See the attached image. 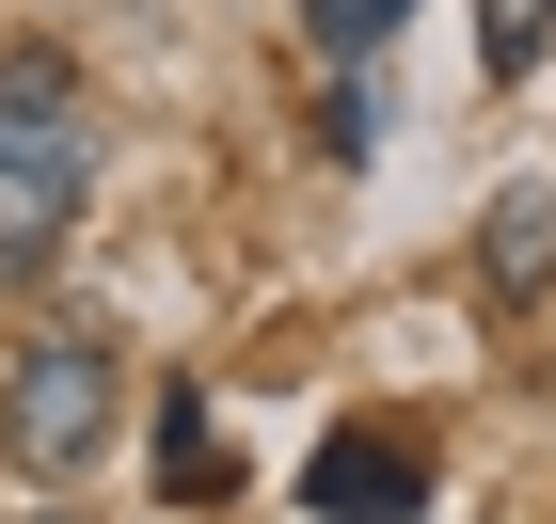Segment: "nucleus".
Wrapping results in <instances>:
<instances>
[{
    "mask_svg": "<svg viewBox=\"0 0 556 524\" xmlns=\"http://www.w3.org/2000/svg\"><path fill=\"white\" fill-rule=\"evenodd\" d=\"M80 191H96V112H80V80L33 48V64H0V270L64 255Z\"/></svg>",
    "mask_w": 556,
    "mask_h": 524,
    "instance_id": "f257e3e1",
    "label": "nucleus"
},
{
    "mask_svg": "<svg viewBox=\"0 0 556 524\" xmlns=\"http://www.w3.org/2000/svg\"><path fill=\"white\" fill-rule=\"evenodd\" d=\"M112 413H128L112 334H33L0 366V461H16V477H80L96 445H112Z\"/></svg>",
    "mask_w": 556,
    "mask_h": 524,
    "instance_id": "f03ea898",
    "label": "nucleus"
},
{
    "mask_svg": "<svg viewBox=\"0 0 556 524\" xmlns=\"http://www.w3.org/2000/svg\"><path fill=\"white\" fill-rule=\"evenodd\" d=\"M302 509H318V524H414V509H429V445H397V430H334L318 461H302Z\"/></svg>",
    "mask_w": 556,
    "mask_h": 524,
    "instance_id": "7ed1b4c3",
    "label": "nucleus"
},
{
    "mask_svg": "<svg viewBox=\"0 0 556 524\" xmlns=\"http://www.w3.org/2000/svg\"><path fill=\"white\" fill-rule=\"evenodd\" d=\"M477 303L493 318L556 303V191H493V207H477Z\"/></svg>",
    "mask_w": 556,
    "mask_h": 524,
    "instance_id": "20e7f679",
    "label": "nucleus"
},
{
    "mask_svg": "<svg viewBox=\"0 0 556 524\" xmlns=\"http://www.w3.org/2000/svg\"><path fill=\"white\" fill-rule=\"evenodd\" d=\"M541 48H556V0H477V64L493 80H541Z\"/></svg>",
    "mask_w": 556,
    "mask_h": 524,
    "instance_id": "39448f33",
    "label": "nucleus"
},
{
    "mask_svg": "<svg viewBox=\"0 0 556 524\" xmlns=\"http://www.w3.org/2000/svg\"><path fill=\"white\" fill-rule=\"evenodd\" d=\"M397 16H414V0H302V33L334 48V64H366V48H382Z\"/></svg>",
    "mask_w": 556,
    "mask_h": 524,
    "instance_id": "423d86ee",
    "label": "nucleus"
},
{
    "mask_svg": "<svg viewBox=\"0 0 556 524\" xmlns=\"http://www.w3.org/2000/svg\"><path fill=\"white\" fill-rule=\"evenodd\" d=\"M160 477H223V430H207V397H191V382L160 397Z\"/></svg>",
    "mask_w": 556,
    "mask_h": 524,
    "instance_id": "0eeeda50",
    "label": "nucleus"
},
{
    "mask_svg": "<svg viewBox=\"0 0 556 524\" xmlns=\"http://www.w3.org/2000/svg\"><path fill=\"white\" fill-rule=\"evenodd\" d=\"M366 143H382V112H366V80H334V95H318V159L350 175V159H366Z\"/></svg>",
    "mask_w": 556,
    "mask_h": 524,
    "instance_id": "6e6552de",
    "label": "nucleus"
}]
</instances>
